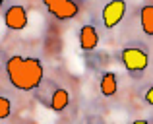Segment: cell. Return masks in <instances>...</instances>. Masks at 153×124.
I'll return each instance as SVG.
<instances>
[{"mask_svg":"<svg viewBox=\"0 0 153 124\" xmlns=\"http://www.w3.org/2000/svg\"><path fill=\"white\" fill-rule=\"evenodd\" d=\"M43 4L56 19H72L79 12L76 0H43Z\"/></svg>","mask_w":153,"mask_h":124,"instance_id":"3","label":"cell"},{"mask_svg":"<svg viewBox=\"0 0 153 124\" xmlns=\"http://www.w3.org/2000/svg\"><path fill=\"white\" fill-rule=\"evenodd\" d=\"M10 83L19 91H33L43 82V64L33 56H10L4 64Z\"/></svg>","mask_w":153,"mask_h":124,"instance_id":"1","label":"cell"},{"mask_svg":"<svg viewBox=\"0 0 153 124\" xmlns=\"http://www.w3.org/2000/svg\"><path fill=\"white\" fill-rule=\"evenodd\" d=\"M10 111H12V103L8 97H0V120L10 117Z\"/></svg>","mask_w":153,"mask_h":124,"instance_id":"10","label":"cell"},{"mask_svg":"<svg viewBox=\"0 0 153 124\" xmlns=\"http://www.w3.org/2000/svg\"><path fill=\"white\" fill-rule=\"evenodd\" d=\"M120 60H122L124 68H126L128 72L136 74V72H143L147 68L149 56H147V53L143 49H140V47H126V49L122 50V54H120Z\"/></svg>","mask_w":153,"mask_h":124,"instance_id":"2","label":"cell"},{"mask_svg":"<svg viewBox=\"0 0 153 124\" xmlns=\"http://www.w3.org/2000/svg\"><path fill=\"white\" fill-rule=\"evenodd\" d=\"M0 2H4V0H0Z\"/></svg>","mask_w":153,"mask_h":124,"instance_id":"12","label":"cell"},{"mask_svg":"<svg viewBox=\"0 0 153 124\" xmlns=\"http://www.w3.org/2000/svg\"><path fill=\"white\" fill-rule=\"evenodd\" d=\"M99 45V33L95 29V25L85 23L79 29V49L82 50H95Z\"/></svg>","mask_w":153,"mask_h":124,"instance_id":"6","label":"cell"},{"mask_svg":"<svg viewBox=\"0 0 153 124\" xmlns=\"http://www.w3.org/2000/svg\"><path fill=\"white\" fill-rule=\"evenodd\" d=\"M124 14H126V2L124 0H111L103 8V25L107 29H114L122 22Z\"/></svg>","mask_w":153,"mask_h":124,"instance_id":"4","label":"cell"},{"mask_svg":"<svg viewBox=\"0 0 153 124\" xmlns=\"http://www.w3.org/2000/svg\"><path fill=\"white\" fill-rule=\"evenodd\" d=\"M68 103H70V93H68L64 87L54 89V93H52V97H51V109L56 111V113H60V111H64L68 107Z\"/></svg>","mask_w":153,"mask_h":124,"instance_id":"8","label":"cell"},{"mask_svg":"<svg viewBox=\"0 0 153 124\" xmlns=\"http://www.w3.org/2000/svg\"><path fill=\"white\" fill-rule=\"evenodd\" d=\"M99 89L105 97H112L118 89V82H116V76L112 72H105L101 76V83H99Z\"/></svg>","mask_w":153,"mask_h":124,"instance_id":"7","label":"cell"},{"mask_svg":"<svg viewBox=\"0 0 153 124\" xmlns=\"http://www.w3.org/2000/svg\"><path fill=\"white\" fill-rule=\"evenodd\" d=\"M146 103L147 105H153V85L146 91Z\"/></svg>","mask_w":153,"mask_h":124,"instance_id":"11","label":"cell"},{"mask_svg":"<svg viewBox=\"0 0 153 124\" xmlns=\"http://www.w3.org/2000/svg\"><path fill=\"white\" fill-rule=\"evenodd\" d=\"M27 10L23 6H19V4H14V6H10L6 12H4V23H6L8 29L12 31H22L27 27Z\"/></svg>","mask_w":153,"mask_h":124,"instance_id":"5","label":"cell"},{"mask_svg":"<svg viewBox=\"0 0 153 124\" xmlns=\"http://www.w3.org/2000/svg\"><path fill=\"white\" fill-rule=\"evenodd\" d=\"M140 23L146 35H153V4H146L140 10Z\"/></svg>","mask_w":153,"mask_h":124,"instance_id":"9","label":"cell"}]
</instances>
